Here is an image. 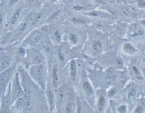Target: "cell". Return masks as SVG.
I'll list each match as a JSON object with an SVG mask.
<instances>
[{"mask_svg": "<svg viewBox=\"0 0 145 113\" xmlns=\"http://www.w3.org/2000/svg\"><path fill=\"white\" fill-rule=\"evenodd\" d=\"M137 5L139 8L145 9V1L144 0H137Z\"/></svg>", "mask_w": 145, "mask_h": 113, "instance_id": "obj_31", "label": "cell"}, {"mask_svg": "<svg viewBox=\"0 0 145 113\" xmlns=\"http://www.w3.org/2000/svg\"><path fill=\"white\" fill-rule=\"evenodd\" d=\"M143 61L144 62V63H145V57H144V58L143 59Z\"/></svg>", "mask_w": 145, "mask_h": 113, "instance_id": "obj_38", "label": "cell"}, {"mask_svg": "<svg viewBox=\"0 0 145 113\" xmlns=\"http://www.w3.org/2000/svg\"><path fill=\"white\" fill-rule=\"evenodd\" d=\"M81 14L85 15V16H89V17H92V18L101 17L104 15V13H101V12L98 11H85V12H83V13H81Z\"/></svg>", "mask_w": 145, "mask_h": 113, "instance_id": "obj_18", "label": "cell"}, {"mask_svg": "<svg viewBox=\"0 0 145 113\" xmlns=\"http://www.w3.org/2000/svg\"><path fill=\"white\" fill-rule=\"evenodd\" d=\"M106 104V97L103 94H101L99 96V98L98 100V104L97 107L99 112H103L105 108Z\"/></svg>", "mask_w": 145, "mask_h": 113, "instance_id": "obj_17", "label": "cell"}, {"mask_svg": "<svg viewBox=\"0 0 145 113\" xmlns=\"http://www.w3.org/2000/svg\"><path fill=\"white\" fill-rule=\"evenodd\" d=\"M131 71L135 77L139 79V80H141L143 79V75L141 74V72L140 71L137 66H133L131 67Z\"/></svg>", "mask_w": 145, "mask_h": 113, "instance_id": "obj_22", "label": "cell"}, {"mask_svg": "<svg viewBox=\"0 0 145 113\" xmlns=\"http://www.w3.org/2000/svg\"><path fill=\"white\" fill-rule=\"evenodd\" d=\"M69 20L72 23L76 25H86L88 23V20L86 18L79 16H72L69 18Z\"/></svg>", "mask_w": 145, "mask_h": 113, "instance_id": "obj_15", "label": "cell"}, {"mask_svg": "<svg viewBox=\"0 0 145 113\" xmlns=\"http://www.w3.org/2000/svg\"><path fill=\"white\" fill-rule=\"evenodd\" d=\"M69 76L72 81H75L77 76V65L75 60L72 59L69 64Z\"/></svg>", "mask_w": 145, "mask_h": 113, "instance_id": "obj_12", "label": "cell"}, {"mask_svg": "<svg viewBox=\"0 0 145 113\" xmlns=\"http://www.w3.org/2000/svg\"><path fill=\"white\" fill-rule=\"evenodd\" d=\"M56 56H57V58H58L59 63H63L65 62V55L63 53V52L61 50H58V51H57Z\"/></svg>", "mask_w": 145, "mask_h": 113, "instance_id": "obj_26", "label": "cell"}, {"mask_svg": "<svg viewBox=\"0 0 145 113\" xmlns=\"http://www.w3.org/2000/svg\"><path fill=\"white\" fill-rule=\"evenodd\" d=\"M20 0H8V8L13 7L15 5H16Z\"/></svg>", "mask_w": 145, "mask_h": 113, "instance_id": "obj_32", "label": "cell"}, {"mask_svg": "<svg viewBox=\"0 0 145 113\" xmlns=\"http://www.w3.org/2000/svg\"><path fill=\"white\" fill-rule=\"evenodd\" d=\"M51 80H52L53 87L57 88L59 82V74L58 67L56 65L53 66L52 71H51Z\"/></svg>", "mask_w": 145, "mask_h": 113, "instance_id": "obj_14", "label": "cell"}, {"mask_svg": "<svg viewBox=\"0 0 145 113\" xmlns=\"http://www.w3.org/2000/svg\"><path fill=\"white\" fill-rule=\"evenodd\" d=\"M10 89L11 102L13 105L15 101L22 97L25 93L20 83L19 74L18 73H15L13 78L12 79V84L10 86Z\"/></svg>", "mask_w": 145, "mask_h": 113, "instance_id": "obj_3", "label": "cell"}, {"mask_svg": "<svg viewBox=\"0 0 145 113\" xmlns=\"http://www.w3.org/2000/svg\"><path fill=\"white\" fill-rule=\"evenodd\" d=\"M116 93V88H111L109 89L108 92V97H112L115 95V94Z\"/></svg>", "mask_w": 145, "mask_h": 113, "instance_id": "obj_29", "label": "cell"}, {"mask_svg": "<svg viewBox=\"0 0 145 113\" xmlns=\"http://www.w3.org/2000/svg\"><path fill=\"white\" fill-rule=\"evenodd\" d=\"M16 65H11L9 68L0 73V99L8 86L9 82L13 79L15 74Z\"/></svg>", "mask_w": 145, "mask_h": 113, "instance_id": "obj_2", "label": "cell"}, {"mask_svg": "<svg viewBox=\"0 0 145 113\" xmlns=\"http://www.w3.org/2000/svg\"><path fill=\"white\" fill-rule=\"evenodd\" d=\"M11 54L7 51L0 50V73L9 68L12 64Z\"/></svg>", "mask_w": 145, "mask_h": 113, "instance_id": "obj_7", "label": "cell"}, {"mask_svg": "<svg viewBox=\"0 0 145 113\" xmlns=\"http://www.w3.org/2000/svg\"><path fill=\"white\" fill-rule=\"evenodd\" d=\"M36 1H37V0H25L26 4L30 6V7L34 6L36 3Z\"/></svg>", "mask_w": 145, "mask_h": 113, "instance_id": "obj_34", "label": "cell"}, {"mask_svg": "<svg viewBox=\"0 0 145 113\" xmlns=\"http://www.w3.org/2000/svg\"><path fill=\"white\" fill-rule=\"evenodd\" d=\"M141 74L145 78V68H143L141 69Z\"/></svg>", "mask_w": 145, "mask_h": 113, "instance_id": "obj_36", "label": "cell"}, {"mask_svg": "<svg viewBox=\"0 0 145 113\" xmlns=\"http://www.w3.org/2000/svg\"><path fill=\"white\" fill-rule=\"evenodd\" d=\"M60 14H61V11L58 10L53 11L52 13H51L49 16H48V19L46 20L47 22H53V21L56 20L59 17Z\"/></svg>", "mask_w": 145, "mask_h": 113, "instance_id": "obj_19", "label": "cell"}, {"mask_svg": "<svg viewBox=\"0 0 145 113\" xmlns=\"http://www.w3.org/2000/svg\"><path fill=\"white\" fill-rule=\"evenodd\" d=\"M140 23L142 26H143L144 27H145V19H143V20H141L140 21Z\"/></svg>", "mask_w": 145, "mask_h": 113, "instance_id": "obj_35", "label": "cell"}, {"mask_svg": "<svg viewBox=\"0 0 145 113\" xmlns=\"http://www.w3.org/2000/svg\"><path fill=\"white\" fill-rule=\"evenodd\" d=\"M28 27V20H23L22 22H21L20 24H18L17 29L15 30V32L14 33V36L12 39L17 38L20 37L21 35H22L25 32L26 30L27 29Z\"/></svg>", "mask_w": 145, "mask_h": 113, "instance_id": "obj_10", "label": "cell"}, {"mask_svg": "<svg viewBox=\"0 0 145 113\" xmlns=\"http://www.w3.org/2000/svg\"><path fill=\"white\" fill-rule=\"evenodd\" d=\"M46 96L47 98L48 106H49L50 111L51 112H53L54 108H55L56 102L55 94H54V91L51 88H46Z\"/></svg>", "mask_w": 145, "mask_h": 113, "instance_id": "obj_9", "label": "cell"}, {"mask_svg": "<svg viewBox=\"0 0 145 113\" xmlns=\"http://www.w3.org/2000/svg\"><path fill=\"white\" fill-rule=\"evenodd\" d=\"M22 7L20 6V7L16 8V10L13 12V13L12 14L10 18V20H9L8 24H7V26L8 27V29H12L13 27H14V26L16 25V24L18 22V20H19L21 17V15H22Z\"/></svg>", "mask_w": 145, "mask_h": 113, "instance_id": "obj_8", "label": "cell"}, {"mask_svg": "<svg viewBox=\"0 0 145 113\" xmlns=\"http://www.w3.org/2000/svg\"><path fill=\"white\" fill-rule=\"evenodd\" d=\"M115 64L118 67H119V68H123L124 65L123 60L121 57H117L115 60Z\"/></svg>", "mask_w": 145, "mask_h": 113, "instance_id": "obj_30", "label": "cell"}, {"mask_svg": "<svg viewBox=\"0 0 145 113\" xmlns=\"http://www.w3.org/2000/svg\"><path fill=\"white\" fill-rule=\"evenodd\" d=\"M42 40V33L40 29H35L26 36L23 40L22 46L24 47L33 48L40 44Z\"/></svg>", "mask_w": 145, "mask_h": 113, "instance_id": "obj_4", "label": "cell"}, {"mask_svg": "<svg viewBox=\"0 0 145 113\" xmlns=\"http://www.w3.org/2000/svg\"><path fill=\"white\" fill-rule=\"evenodd\" d=\"M30 49H31V50L30 51L29 54H28V53L26 54V57H29L28 61L31 66L39 65V64L45 62L44 55L41 53L40 51L35 50L34 48Z\"/></svg>", "mask_w": 145, "mask_h": 113, "instance_id": "obj_5", "label": "cell"}, {"mask_svg": "<svg viewBox=\"0 0 145 113\" xmlns=\"http://www.w3.org/2000/svg\"><path fill=\"white\" fill-rule=\"evenodd\" d=\"M117 111L120 113H125L127 112V106L125 105H121L117 108Z\"/></svg>", "mask_w": 145, "mask_h": 113, "instance_id": "obj_27", "label": "cell"}, {"mask_svg": "<svg viewBox=\"0 0 145 113\" xmlns=\"http://www.w3.org/2000/svg\"><path fill=\"white\" fill-rule=\"evenodd\" d=\"M29 75L36 84L42 89H46L47 82L46 66L45 62L39 65H31L29 67Z\"/></svg>", "mask_w": 145, "mask_h": 113, "instance_id": "obj_1", "label": "cell"}, {"mask_svg": "<svg viewBox=\"0 0 145 113\" xmlns=\"http://www.w3.org/2000/svg\"><path fill=\"white\" fill-rule=\"evenodd\" d=\"M72 10L74 11L81 12V13H83V12H85L87 9L85 7H84V6H83V5H74L73 7H72Z\"/></svg>", "mask_w": 145, "mask_h": 113, "instance_id": "obj_24", "label": "cell"}, {"mask_svg": "<svg viewBox=\"0 0 145 113\" xmlns=\"http://www.w3.org/2000/svg\"><path fill=\"white\" fill-rule=\"evenodd\" d=\"M123 53L128 56H133L137 53L138 50L131 42H125L122 47Z\"/></svg>", "mask_w": 145, "mask_h": 113, "instance_id": "obj_11", "label": "cell"}, {"mask_svg": "<svg viewBox=\"0 0 145 113\" xmlns=\"http://www.w3.org/2000/svg\"><path fill=\"white\" fill-rule=\"evenodd\" d=\"M133 112H136V113H143L144 112V108H143V106L141 105H138L137 106V108L135 109V110L133 111Z\"/></svg>", "mask_w": 145, "mask_h": 113, "instance_id": "obj_33", "label": "cell"}, {"mask_svg": "<svg viewBox=\"0 0 145 113\" xmlns=\"http://www.w3.org/2000/svg\"><path fill=\"white\" fill-rule=\"evenodd\" d=\"M82 89L87 96H91L94 94V90H93L91 85L90 84L88 81H84L82 84Z\"/></svg>", "mask_w": 145, "mask_h": 113, "instance_id": "obj_16", "label": "cell"}, {"mask_svg": "<svg viewBox=\"0 0 145 113\" xmlns=\"http://www.w3.org/2000/svg\"><path fill=\"white\" fill-rule=\"evenodd\" d=\"M5 12L0 9V32H1L3 28L5 27Z\"/></svg>", "mask_w": 145, "mask_h": 113, "instance_id": "obj_23", "label": "cell"}, {"mask_svg": "<svg viewBox=\"0 0 145 113\" xmlns=\"http://www.w3.org/2000/svg\"><path fill=\"white\" fill-rule=\"evenodd\" d=\"M137 90L135 89V88H131V89L129 91V92L128 93V99L131 101L132 99H133L135 96H137Z\"/></svg>", "mask_w": 145, "mask_h": 113, "instance_id": "obj_25", "label": "cell"}, {"mask_svg": "<svg viewBox=\"0 0 145 113\" xmlns=\"http://www.w3.org/2000/svg\"><path fill=\"white\" fill-rule=\"evenodd\" d=\"M12 105L11 98L10 87L8 90V93L3 94L0 99V112L8 113L11 112V107Z\"/></svg>", "mask_w": 145, "mask_h": 113, "instance_id": "obj_6", "label": "cell"}, {"mask_svg": "<svg viewBox=\"0 0 145 113\" xmlns=\"http://www.w3.org/2000/svg\"><path fill=\"white\" fill-rule=\"evenodd\" d=\"M103 51V45L101 42L99 40H96L93 42L91 46V53L95 56L100 55Z\"/></svg>", "mask_w": 145, "mask_h": 113, "instance_id": "obj_13", "label": "cell"}, {"mask_svg": "<svg viewBox=\"0 0 145 113\" xmlns=\"http://www.w3.org/2000/svg\"><path fill=\"white\" fill-rule=\"evenodd\" d=\"M52 39L56 43H59L61 41V33L58 29L54 30L52 33Z\"/></svg>", "mask_w": 145, "mask_h": 113, "instance_id": "obj_21", "label": "cell"}, {"mask_svg": "<svg viewBox=\"0 0 145 113\" xmlns=\"http://www.w3.org/2000/svg\"><path fill=\"white\" fill-rule=\"evenodd\" d=\"M144 35V31L143 29H138L137 31L132 33L131 36L132 37H137V36H143Z\"/></svg>", "mask_w": 145, "mask_h": 113, "instance_id": "obj_28", "label": "cell"}, {"mask_svg": "<svg viewBox=\"0 0 145 113\" xmlns=\"http://www.w3.org/2000/svg\"><path fill=\"white\" fill-rule=\"evenodd\" d=\"M59 0H51V3L53 4V3H55L58 2Z\"/></svg>", "mask_w": 145, "mask_h": 113, "instance_id": "obj_37", "label": "cell"}, {"mask_svg": "<svg viewBox=\"0 0 145 113\" xmlns=\"http://www.w3.org/2000/svg\"><path fill=\"white\" fill-rule=\"evenodd\" d=\"M69 42L72 45H76L79 42V37L74 33H71L69 35Z\"/></svg>", "mask_w": 145, "mask_h": 113, "instance_id": "obj_20", "label": "cell"}]
</instances>
